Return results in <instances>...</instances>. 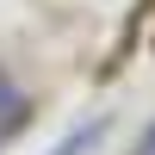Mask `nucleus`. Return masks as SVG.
Returning <instances> with one entry per match:
<instances>
[{
	"label": "nucleus",
	"mask_w": 155,
	"mask_h": 155,
	"mask_svg": "<svg viewBox=\"0 0 155 155\" xmlns=\"http://www.w3.org/2000/svg\"><path fill=\"white\" fill-rule=\"evenodd\" d=\"M0 112H19V93H12L6 81H0Z\"/></svg>",
	"instance_id": "f257e3e1"
},
{
	"label": "nucleus",
	"mask_w": 155,
	"mask_h": 155,
	"mask_svg": "<svg viewBox=\"0 0 155 155\" xmlns=\"http://www.w3.org/2000/svg\"><path fill=\"white\" fill-rule=\"evenodd\" d=\"M137 155H155V124L143 130V143H137Z\"/></svg>",
	"instance_id": "f03ea898"
}]
</instances>
